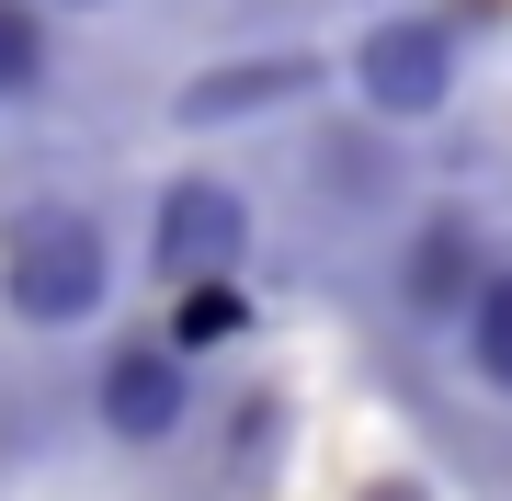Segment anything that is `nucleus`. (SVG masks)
<instances>
[{
	"label": "nucleus",
	"mask_w": 512,
	"mask_h": 501,
	"mask_svg": "<svg viewBox=\"0 0 512 501\" xmlns=\"http://www.w3.org/2000/svg\"><path fill=\"white\" fill-rule=\"evenodd\" d=\"M239 251H251V194L239 183H171L160 194V228H148V262H160L171 285H194V274H239Z\"/></svg>",
	"instance_id": "39448f33"
},
{
	"label": "nucleus",
	"mask_w": 512,
	"mask_h": 501,
	"mask_svg": "<svg viewBox=\"0 0 512 501\" xmlns=\"http://www.w3.org/2000/svg\"><path fill=\"white\" fill-rule=\"evenodd\" d=\"M376 501H421V479H376Z\"/></svg>",
	"instance_id": "9b49d317"
},
{
	"label": "nucleus",
	"mask_w": 512,
	"mask_h": 501,
	"mask_svg": "<svg viewBox=\"0 0 512 501\" xmlns=\"http://www.w3.org/2000/svg\"><path fill=\"white\" fill-rule=\"evenodd\" d=\"M57 69V35H46V0H0V103H35Z\"/></svg>",
	"instance_id": "6e6552de"
},
{
	"label": "nucleus",
	"mask_w": 512,
	"mask_h": 501,
	"mask_svg": "<svg viewBox=\"0 0 512 501\" xmlns=\"http://www.w3.org/2000/svg\"><path fill=\"white\" fill-rule=\"evenodd\" d=\"M296 92H319V57H262V69H217V80H194L183 114L194 126H217V114H262V103H296Z\"/></svg>",
	"instance_id": "423d86ee"
},
{
	"label": "nucleus",
	"mask_w": 512,
	"mask_h": 501,
	"mask_svg": "<svg viewBox=\"0 0 512 501\" xmlns=\"http://www.w3.org/2000/svg\"><path fill=\"white\" fill-rule=\"evenodd\" d=\"M239 319H251V297H239V274H194V285H171V353H205V342H228Z\"/></svg>",
	"instance_id": "0eeeda50"
},
{
	"label": "nucleus",
	"mask_w": 512,
	"mask_h": 501,
	"mask_svg": "<svg viewBox=\"0 0 512 501\" xmlns=\"http://www.w3.org/2000/svg\"><path fill=\"white\" fill-rule=\"evenodd\" d=\"M46 12H103V0H46Z\"/></svg>",
	"instance_id": "f8f14e48"
},
{
	"label": "nucleus",
	"mask_w": 512,
	"mask_h": 501,
	"mask_svg": "<svg viewBox=\"0 0 512 501\" xmlns=\"http://www.w3.org/2000/svg\"><path fill=\"white\" fill-rule=\"evenodd\" d=\"M92 399H103V433H114V445H171V433L194 422V376H183V353H171L160 331H148V342H114L103 376H92Z\"/></svg>",
	"instance_id": "20e7f679"
},
{
	"label": "nucleus",
	"mask_w": 512,
	"mask_h": 501,
	"mask_svg": "<svg viewBox=\"0 0 512 501\" xmlns=\"http://www.w3.org/2000/svg\"><path fill=\"white\" fill-rule=\"evenodd\" d=\"M353 92H365L376 126H421V114L456 103V23L433 12H387L365 46H353Z\"/></svg>",
	"instance_id": "f03ea898"
},
{
	"label": "nucleus",
	"mask_w": 512,
	"mask_h": 501,
	"mask_svg": "<svg viewBox=\"0 0 512 501\" xmlns=\"http://www.w3.org/2000/svg\"><path fill=\"white\" fill-rule=\"evenodd\" d=\"M308 183H330L342 205H376V194H387V160H376V137H365V126H319Z\"/></svg>",
	"instance_id": "9d476101"
},
{
	"label": "nucleus",
	"mask_w": 512,
	"mask_h": 501,
	"mask_svg": "<svg viewBox=\"0 0 512 501\" xmlns=\"http://www.w3.org/2000/svg\"><path fill=\"white\" fill-rule=\"evenodd\" d=\"M456 331H467L478 388H501V399H512V262H490V285H478V308L456 319Z\"/></svg>",
	"instance_id": "1a4fd4ad"
},
{
	"label": "nucleus",
	"mask_w": 512,
	"mask_h": 501,
	"mask_svg": "<svg viewBox=\"0 0 512 501\" xmlns=\"http://www.w3.org/2000/svg\"><path fill=\"white\" fill-rule=\"evenodd\" d=\"M103 297H114L103 217H80V205H23L12 240H0V308H12L23 331H80Z\"/></svg>",
	"instance_id": "f257e3e1"
},
{
	"label": "nucleus",
	"mask_w": 512,
	"mask_h": 501,
	"mask_svg": "<svg viewBox=\"0 0 512 501\" xmlns=\"http://www.w3.org/2000/svg\"><path fill=\"white\" fill-rule=\"evenodd\" d=\"M478 285H490V228H478L467 205H421L399 228V308L421 331H456L478 308Z\"/></svg>",
	"instance_id": "7ed1b4c3"
}]
</instances>
